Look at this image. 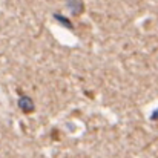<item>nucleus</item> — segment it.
I'll list each match as a JSON object with an SVG mask.
<instances>
[{"mask_svg": "<svg viewBox=\"0 0 158 158\" xmlns=\"http://www.w3.org/2000/svg\"><path fill=\"white\" fill-rule=\"evenodd\" d=\"M19 107L22 109L23 114H31V112H34V109H35L34 102H32L29 97H26V95H23V97L19 100Z\"/></svg>", "mask_w": 158, "mask_h": 158, "instance_id": "f257e3e1", "label": "nucleus"}]
</instances>
